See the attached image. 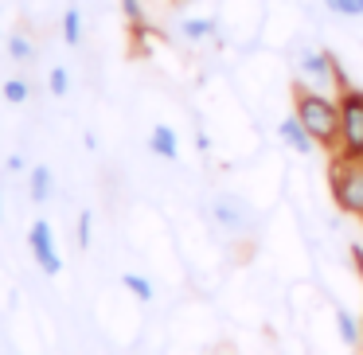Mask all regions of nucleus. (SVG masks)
I'll return each mask as SVG.
<instances>
[{
  "instance_id": "obj_6",
  "label": "nucleus",
  "mask_w": 363,
  "mask_h": 355,
  "mask_svg": "<svg viewBox=\"0 0 363 355\" xmlns=\"http://www.w3.org/2000/svg\"><path fill=\"white\" fill-rule=\"evenodd\" d=\"M28 250H32L40 274H48V277L63 274V254H59V242H55V227L48 219L32 222V230H28Z\"/></svg>"
},
{
  "instance_id": "obj_1",
  "label": "nucleus",
  "mask_w": 363,
  "mask_h": 355,
  "mask_svg": "<svg viewBox=\"0 0 363 355\" xmlns=\"http://www.w3.org/2000/svg\"><path fill=\"white\" fill-rule=\"evenodd\" d=\"M293 113L305 121V129L316 137V145L328 152H336L340 145V102L328 90H313V86H293Z\"/></svg>"
},
{
  "instance_id": "obj_9",
  "label": "nucleus",
  "mask_w": 363,
  "mask_h": 355,
  "mask_svg": "<svg viewBox=\"0 0 363 355\" xmlns=\"http://www.w3.org/2000/svg\"><path fill=\"white\" fill-rule=\"evenodd\" d=\"M176 28H180V35L188 43H203V40H215V35H219V20L215 16H184Z\"/></svg>"
},
{
  "instance_id": "obj_5",
  "label": "nucleus",
  "mask_w": 363,
  "mask_h": 355,
  "mask_svg": "<svg viewBox=\"0 0 363 355\" xmlns=\"http://www.w3.org/2000/svg\"><path fill=\"white\" fill-rule=\"evenodd\" d=\"M211 219H215V227L227 230V235H250L258 215H254V207L246 203L242 196L219 191V196H211Z\"/></svg>"
},
{
  "instance_id": "obj_10",
  "label": "nucleus",
  "mask_w": 363,
  "mask_h": 355,
  "mask_svg": "<svg viewBox=\"0 0 363 355\" xmlns=\"http://www.w3.org/2000/svg\"><path fill=\"white\" fill-rule=\"evenodd\" d=\"M121 289H125L137 305H152V297H157V285L145 274H121Z\"/></svg>"
},
{
  "instance_id": "obj_20",
  "label": "nucleus",
  "mask_w": 363,
  "mask_h": 355,
  "mask_svg": "<svg viewBox=\"0 0 363 355\" xmlns=\"http://www.w3.org/2000/svg\"><path fill=\"white\" fill-rule=\"evenodd\" d=\"M4 172H12V176H16V172H24V157H20V152H12V157L4 160Z\"/></svg>"
},
{
  "instance_id": "obj_8",
  "label": "nucleus",
  "mask_w": 363,
  "mask_h": 355,
  "mask_svg": "<svg viewBox=\"0 0 363 355\" xmlns=\"http://www.w3.org/2000/svg\"><path fill=\"white\" fill-rule=\"evenodd\" d=\"M149 152L160 160H180V133L172 125H164V121H157L149 129Z\"/></svg>"
},
{
  "instance_id": "obj_15",
  "label": "nucleus",
  "mask_w": 363,
  "mask_h": 355,
  "mask_svg": "<svg viewBox=\"0 0 363 355\" xmlns=\"http://www.w3.org/2000/svg\"><path fill=\"white\" fill-rule=\"evenodd\" d=\"M324 9L340 20H363V0H324Z\"/></svg>"
},
{
  "instance_id": "obj_18",
  "label": "nucleus",
  "mask_w": 363,
  "mask_h": 355,
  "mask_svg": "<svg viewBox=\"0 0 363 355\" xmlns=\"http://www.w3.org/2000/svg\"><path fill=\"white\" fill-rule=\"evenodd\" d=\"M90 242H94V215L82 211V215H79V246L86 250Z\"/></svg>"
},
{
  "instance_id": "obj_16",
  "label": "nucleus",
  "mask_w": 363,
  "mask_h": 355,
  "mask_svg": "<svg viewBox=\"0 0 363 355\" xmlns=\"http://www.w3.org/2000/svg\"><path fill=\"white\" fill-rule=\"evenodd\" d=\"M48 90L55 98H67L71 94V71H67V67H51L48 71Z\"/></svg>"
},
{
  "instance_id": "obj_3",
  "label": "nucleus",
  "mask_w": 363,
  "mask_h": 355,
  "mask_svg": "<svg viewBox=\"0 0 363 355\" xmlns=\"http://www.w3.org/2000/svg\"><path fill=\"white\" fill-rule=\"evenodd\" d=\"M297 82L301 86H313V90H332L340 82L344 86V74H340L336 59L328 55L324 47H297Z\"/></svg>"
},
{
  "instance_id": "obj_2",
  "label": "nucleus",
  "mask_w": 363,
  "mask_h": 355,
  "mask_svg": "<svg viewBox=\"0 0 363 355\" xmlns=\"http://www.w3.org/2000/svg\"><path fill=\"white\" fill-rule=\"evenodd\" d=\"M332 196L344 207L347 215H359L363 219V157H344V152H332Z\"/></svg>"
},
{
  "instance_id": "obj_11",
  "label": "nucleus",
  "mask_w": 363,
  "mask_h": 355,
  "mask_svg": "<svg viewBox=\"0 0 363 355\" xmlns=\"http://www.w3.org/2000/svg\"><path fill=\"white\" fill-rule=\"evenodd\" d=\"M51 188H55V180H51V168H48V164H35L32 176H28L32 203H48V199H51Z\"/></svg>"
},
{
  "instance_id": "obj_13",
  "label": "nucleus",
  "mask_w": 363,
  "mask_h": 355,
  "mask_svg": "<svg viewBox=\"0 0 363 355\" xmlns=\"http://www.w3.org/2000/svg\"><path fill=\"white\" fill-rule=\"evenodd\" d=\"M63 43H67V47H79V43H82V9H79V4L63 9Z\"/></svg>"
},
{
  "instance_id": "obj_17",
  "label": "nucleus",
  "mask_w": 363,
  "mask_h": 355,
  "mask_svg": "<svg viewBox=\"0 0 363 355\" xmlns=\"http://www.w3.org/2000/svg\"><path fill=\"white\" fill-rule=\"evenodd\" d=\"M28 98H32L28 79H9V82H4V102H9V106H24Z\"/></svg>"
},
{
  "instance_id": "obj_21",
  "label": "nucleus",
  "mask_w": 363,
  "mask_h": 355,
  "mask_svg": "<svg viewBox=\"0 0 363 355\" xmlns=\"http://www.w3.org/2000/svg\"><path fill=\"white\" fill-rule=\"evenodd\" d=\"M0 219H4V203H0Z\"/></svg>"
},
{
  "instance_id": "obj_12",
  "label": "nucleus",
  "mask_w": 363,
  "mask_h": 355,
  "mask_svg": "<svg viewBox=\"0 0 363 355\" xmlns=\"http://www.w3.org/2000/svg\"><path fill=\"white\" fill-rule=\"evenodd\" d=\"M332 316H336V336L344 339L347 347H355V344H359V320H355V316L347 312L344 305H332Z\"/></svg>"
},
{
  "instance_id": "obj_14",
  "label": "nucleus",
  "mask_w": 363,
  "mask_h": 355,
  "mask_svg": "<svg viewBox=\"0 0 363 355\" xmlns=\"http://www.w3.org/2000/svg\"><path fill=\"white\" fill-rule=\"evenodd\" d=\"M4 43H9V55L16 59V63H32L35 59V43L28 40V35H9Z\"/></svg>"
},
{
  "instance_id": "obj_19",
  "label": "nucleus",
  "mask_w": 363,
  "mask_h": 355,
  "mask_svg": "<svg viewBox=\"0 0 363 355\" xmlns=\"http://www.w3.org/2000/svg\"><path fill=\"white\" fill-rule=\"evenodd\" d=\"M121 12H125L133 24H141V20H145V4H141V0H121Z\"/></svg>"
},
{
  "instance_id": "obj_4",
  "label": "nucleus",
  "mask_w": 363,
  "mask_h": 355,
  "mask_svg": "<svg viewBox=\"0 0 363 355\" xmlns=\"http://www.w3.org/2000/svg\"><path fill=\"white\" fill-rule=\"evenodd\" d=\"M344 157H363V90L344 86L340 94V145Z\"/></svg>"
},
{
  "instance_id": "obj_7",
  "label": "nucleus",
  "mask_w": 363,
  "mask_h": 355,
  "mask_svg": "<svg viewBox=\"0 0 363 355\" xmlns=\"http://www.w3.org/2000/svg\"><path fill=\"white\" fill-rule=\"evenodd\" d=\"M277 137H281V145L289 152H297V157H313L316 152V137L305 129V121H301L297 113H289V118L277 121Z\"/></svg>"
}]
</instances>
